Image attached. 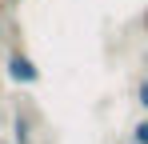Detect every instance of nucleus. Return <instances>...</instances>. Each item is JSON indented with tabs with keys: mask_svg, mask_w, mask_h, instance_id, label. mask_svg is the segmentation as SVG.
Wrapping results in <instances>:
<instances>
[{
	"mask_svg": "<svg viewBox=\"0 0 148 144\" xmlns=\"http://www.w3.org/2000/svg\"><path fill=\"white\" fill-rule=\"evenodd\" d=\"M4 76H8L16 88H32V84H40V68H36V60H32L20 44H12L8 52H4Z\"/></svg>",
	"mask_w": 148,
	"mask_h": 144,
	"instance_id": "nucleus-1",
	"label": "nucleus"
},
{
	"mask_svg": "<svg viewBox=\"0 0 148 144\" xmlns=\"http://www.w3.org/2000/svg\"><path fill=\"white\" fill-rule=\"evenodd\" d=\"M12 144H36V132H32V124H28L24 112L12 116Z\"/></svg>",
	"mask_w": 148,
	"mask_h": 144,
	"instance_id": "nucleus-2",
	"label": "nucleus"
},
{
	"mask_svg": "<svg viewBox=\"0 0 148 144\" xmlns=\"http://www.w3.org/2000/svg\"><path fill=\"white\" fill-rule=\"evenodd\" d=\"M128 140H136V144H148V112L140 120H136V124H132V136H128Z\"/></svg>",
	"mask_w": 148,
	"mask_h": 144,
	"instance_id": "nucleus-3",
	"label": "nucleus"
},
{
	"mask_svg": "<svg viewBox=\"0 0 148 144\" xmlns=\"http://www.w3.org/2000/svg\"><path fill=\"white\" fill-rule=\"evenodd\" d=\"M136 104H140V108L148 112V72L140 76V84H136Z\"/></svg>",
	"mask_w": 148,
	"mask_h": 144,
	"instance_id": "nucleus-4",
	"label": "nucleus"
},
{
	"mask_svg": "<svg viewBox=\"0 0 148 144\" xmlns=\"http://www.w3.org/2000/svg\"><path fill=\"white\" fill-rule=\"evenodd\" d=\"M0 40H4V16H0Z\"/></svg>",
	"mask_w": 148,
	"mask_h": 144,
	"instance_id": "nucleus-5",
	"label": "nucleus"
},
{
	"mask_svg": "<svg viewBox=\"0 0 148 144\" xmlns=\"http://www.w3.org/2000/svg\"><path fill=\"white\" fill-rule=\"evenodd\" d=\"M144 28H148V12H144Z\"/></svg>",
	"mask_w": 148,
	"mask_h": 144,
	"instance_id": "nucleus-6",
	"label": "nucleus"
},
{
	"mask_svg": "<svg viewBox=\"0 0 148 144\" xmlns=\"http://www.w3.org/2000/svg\"><path fill=\"white\" fill-rule=\"evenodd\" d=\"M120 144H136V140H120Z\"/></svg>",
	"mask_w": 148,
	"mask_h": 144,
	"instance_id": "nucleus-7",
	"label": "nucleus"
},
{
	"mask_svg": "<svg viewBox=\"0 0 148 144\" xmlns=\"http://www.w3.org/2000/svg\"><path fill=\"white\" fill-rule=\"evenodd\" d=\"M0 144H8V140H0Z\"/></svg>",
	"mask_w": 148,
	"mask_h": 144,
	"instance_id": "nucleus-8",
	"label": "nucleus"
}]
</instances>
